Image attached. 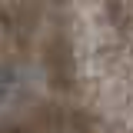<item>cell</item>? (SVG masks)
<instances>
[]
</instances>
